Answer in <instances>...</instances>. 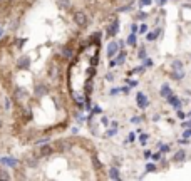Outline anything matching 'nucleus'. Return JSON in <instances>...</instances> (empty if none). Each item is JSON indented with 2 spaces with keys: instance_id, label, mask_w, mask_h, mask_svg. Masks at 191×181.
<instances>
[{
  "instance_id": "nucleus-12",
  "label": "nucleus",
  "mask_w": 191,
  "mask_h": 181,
  "mask_svg": "<svg viewBox=\"0 0 191 181\" xmlns=\"http://www.w3.org/2000/svg\"><path fill=\"white\" fill-rule=\"evenodd\" d=\"M148 171H156V166L154 164H148Z\"/></svg>"
},
{
  "instance_id": "nucleus-15",
  "label": "nucleus",
  "mask_w": 191,
  "mask_h": 181,
  "mask_svg": "<svg viewBox=\"0 0 191 181\" xmlns=\"http://www.w3.org/2000/svg\"><path fill=\"white\" fill-rule=\"evenodd\" d=\"M141 3H143V5H148V3H151V0H141Z\"/></svg>"
},
{
  "instance_id": "nucleus-9",
  "label": "nucleus",
  "mask_w": 191,
  "mask_h": 181,
  "mask_svg": "<svg viewBox=\"0 0 191 181\" xmlns=\"http://www.w3.org/2000/svg\"><path fill=\"white\" fill-rule=\"evenodd\" d=\"M184 156H186L184 151H178V153L174 154V159H176V161H183V159H184Z\"/></svg>"
},
{
  "instance_id": "nucleus-2",
  "label": "nucleus",
  "mask_w": 191,
  "mask_h": 181,
  "mask_svg": "<svg viewBox=\"0 0 191 181\" xmlns=\"http://www.w3.org/2000/svg\"><path fill=\"white\" fill-rule=\"evenodd\" d=\"M10 171L13 179L25 181L107 178L94 143L77 133H64L20 148Z\"/></svg>"
},
{
  "instance_id": "nucleus-13",
  "label": "nucleus",
  "mask_w": 191,
  "mask_h": 181,
  "mask_svg": "<svg viewBox=\"0 0 191 181\" xmlns=\"http://www.w3.org/2000/svg\"><path fill=\"white\" fill-rule=\"evenodd\" d=\"M189 136H191V129H186L184 131V138H189Z\"/></svg>"
},
{
  "instance_id": "nucleus-11",
  "label": "nucleus",
  "mask_w": 191,
  "mask_h": 181,
  "mask_svg": "<svg viewBox=\"0 0 191 181\" xmlns=\"http://www.w3.org/2000/svg\"><path fill=\"white\" fill-rule=\"evenodd\" d=\"M173 69H179V71H181V69H183V64H181L179 61H174V62H173Z\"/></svg>"
},
{
  "instance_id": "nucleus-10",
  "label": "nucleus",
  "mask_w": 191,
  "mask_h": 181,
  "mask_svg": "<svg viewBox=\"0 0 191 181\" xmlns=\"http://www.w3.org/2000/svg\"><path fill=\"white\" fill-rule=\"evenodd\" d=\"M158 34H161V30H156V32H149V34H148V37H146V39H148V40H154V39H156V35H158Z\"/></svg>"
},
{
  "instance_id": "nucleus-3",
  "label": "nucleus",
  "mask_w": 191,
  "mask_h": 181,
  "mask_svg": "<svg viewBox=\"0 0 191 181\" xmlns=\"http://www.w3.org/2000/svg\"><path fill=\"white\" fill-rule=\"evenodd\" d=\"M17 151L19 144L15 141V136H13L10 101L0 86V156H7L17 153Z\"/></svg>"
},
{
  "instance_id": "nucleus-5",
  "label": "nucleus",
  "mask_w": 191,
  "mask_h": 181,
  "mask_svg": "<svg viewBox=\"0 0 191 181\" xmlns=\"http://www.w3.org/2000/svg\"><path fill=\"white\" fill-rule=\"evenodd\" d=\"M7 179H13L12 171L10 168H5L3 164H0V181H7Z\"/></svg>"
},
{
  "instance_id": "nucleus-7",
  "label": "nucleus",
  "mask_w": 191,
  "mask_h": 181,
  "mask_svg": "<svg viewBox=\"0 0 191 181\" xmlns=\"http://www.w3.org/2000/svg\"><path fill=\"white\" fill-rule=\"evenodd\" d=\"M168 102H169L171 106H174V107H178V106H179V99H178L176 96H173V94H169V96H168Z\"/></svg>"
},
{
  "instance_id": "nucleus-1",
  "label": "nucleus",
  "mask_w": 191,
  "mask_h": 181,
  "mask_svg": "<svg viewBox=\"0 0 191 181\" xmlns=\"http://www.w3.org/2000/svg\"><path fill=\"white\" fill-rule=\"evenodd\" d=\"M99 0H15L0 35V86L19 149L67 133L82 107L69 77Z\"/></svg>"
},
{
  "instance_id": "nucleus-8",
  "label": "nucleus",
  "mask_w": 191,
  "mask_h": 181,
  "mask_svg": "<svg viewBox=\"0 0 191 181\" xmlns=\"http://www.w3.org/2000/svg\"><path fill=\"white\" fill-rule=\"evenodd\" d=\"M169 94H171V89H169L168 86H163V87H161V96H163V97H168Z\"/></svg>"
},
{
  "instance_id": "nucleus-6",
  "label": "nucleus",
  "mask_w": 191,
  "mask_h": 181,
  "mask_svg": "<svg viewBox=\"0 0 191 181\" xmlns=\"http://www.w3.org/2000/svg\"><path fill=\"white\" fill-rule=\"evenodd\" d=\"M138 102L141 107H146L148 106V99H146V96L143 94V92H138Z\"/></svg>"
},
{
  "instance_id": "nucleus-14",
  "label": "nucleus",
  "mask_w": 191,
  "mask_h": 181,
  "mask_svg": "<svg viewBox=\"0 0 191 181\" xmlns=\"http://www.w3.org/2000/svg\"><path fill=\"white\" fill-rule=\"evenodd\" d=\"M178 117H179V119H183V117H184V112H181V111H178Z\"/></svg>"
},
{
  "instance_id": "nucleus-4",
  "label": "nucleus",
  "mask_w": 191,
  "mask_h": 181,
  "mask_svg": "<svg viewBox=\"0 0 191 181\" xmlns=\"http://www.w3.org/2000/svg\"><path fill=\"white\" fill-rule=\"evenodd\" d=\"M13 3H15V0H0V27H3Z\"/></svg>"
}]
</instances>
